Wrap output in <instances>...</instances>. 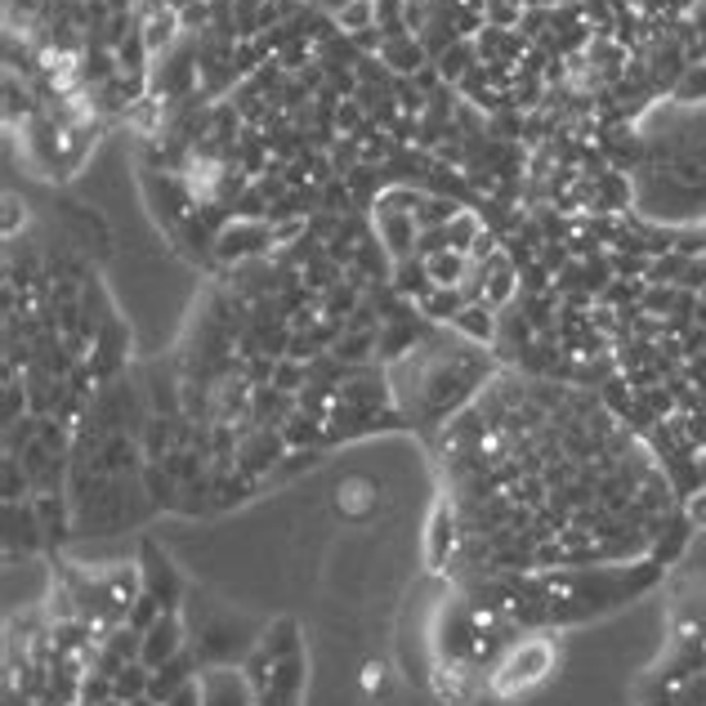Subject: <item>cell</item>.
Here are the masks:
<instances>
[{
    "instance_id": "6da1fadb",
    "label": "cell",
    "mask_w": 706,
    "mask_h": 706,
    "mask_svg": "<svg viewBox=\"0 0 706 706\" xmlns=\"http://www.w3.org/2000/svg\"><path fill=\"white\" fill-rule=\"evenodd\" d=\"M554 640H546V635H532V640H519L506 657H501V666L492 671V693L497 697H523V693H532L537 684H546V675L554 671Z\"/></svg>"
},
{
    "instance_id": "7a4b0ae2",
    "label": "cell",
    "mask_w": 706,
    "mask_h": 706,
    "mask_svg": "<svg viewBox=\"0 0 706 706\" xmlns=\"http://www.w3.org/2000/svg\"><path fill=\"white\" fill-rule=\"evenodd\" d=\"M273 251V228L264 219H224L215 238V260L219 264H251Z\"/></svg>"
},
{
    "instance_id": "3957f363",
    "label": "cell",
    "mask_w": 706,
    "mask_h": 706,
    "mask_svg": "<svg viewBox=\"0 0 706 706\" xmlns=\"http://www.w3.org/2000/svg\"><path fill=\"white\" fill-rule=\"evenodd\" d=\"M184 653V626H179V617L175 613H162L148 631H144V644H139V662L148 666V671H157V666H166V662H175Z\"/></svg>"
},
{
    "instance_id": "277c9868",
    "label": "cell",
    "mask_w": 706,
    "mask_h": 706,
    "mask_svg": "<svg viewBox=\"0 0 706 706\" xmlns=\"http://www.w3.org/2000/svg\"><path fill=\"white\" fill-rule=\"evenodd\" d=\"M451 331L465 335L469 344H497V335H501V313H497L492 304L475 300V304H465V309L451 318Z\"/></svg>"
},
{
    "instance_id": "5b68a950",
    "label": "cell",
    "mask_w": 706,
    "mask_h": 706,
    "mask_svg": "<svg viewBox=\"0 0 706 706\" xmlns=\"http://www.w3.org/2000/svg\"><path fill=\"white\" fill-rule=\"evenodd\" d=\"M201 702L206 706H256L251 684L238 671H210V675H201Z\"/></svg>"
},
{
    "instance_id": "8992f818",
    "label": "cell",
    "mask_w": 706,
    "mask_h": 706,
    "mask_svg": "<svg viewBox=\"0 0 706 706\" xmlns=\"http://www.w3.org/2000/svg\"><path fill=\"white\" fill-rule=\"evenodd\" d=\"M484 59H479V45H475V37H460V41H451L438 59H434V68H438V76H443V85H460L469 72H475Z\"/></svg>"
},
{
    "instance_id": "52a82bcc",
    "label": "cell",
    "mask_w": 706,
    "mask_h": 706,
    "mask_svg": "<svg viewBox=\"0 0 706 706\" xmlns=\"http://www.w3.org/2000/svg\"><path fill=\"white\" fill-rule=\"evenodd\" d=\"M381 63H385L394 76H416V72L429 68L434 59H429V50L421 45V37H394V41H385Z\"/></svg>"
},
{
    "instance_id": "ba28073f",
    "label": "cell",
    "mask_w": 706,
    "mask_h": 706,
    "mask_svg": "<svg viewBox=\"0 0 706 706\" xmlns=\"http://www.w3.org/2000/svg\"><path fill=\"white\" fill-rule=\"evenodd\" d=\"M434 688H438L443 702L465 706L469 697H475V688H479V675H469V666H465L460 657H451V662H443V666L434 671Z\"/></svg>"
},
{
    "instance_id": "9c48e42d",
    "label": "cell",
    "mask_w": 706,
    "mask_h": 706,
    "mask_svg": "<svg viewBox=\"0 0 706 706\" xmlns=\"http://www.w3.org/2000/svg\"><path fill=\"white\" fill-rule=\"evenodd\" d=\"M390 282H394V291H398L403 300H416V304H421V300L434 291V282H429V269H425V260H421V256H412V260H398Z\"/></svg>"
},
{
    "instance_id": "30bf717a",
    "label": "cell",
    "mask_w": 706,
    "mask_h": 706,
    "mask_svg": "<svg viewBox=\"0 0 706 706\" xmlns=\"http://www.w3.org/2000/svg\"><path fill=\"white\" fill-rule=\"evenodd\" d=\"M451 510L447 506H434V515H429V537H425V563L429 568H443L447 563V554H451Z\"/></svg>"
},
{
    "instance_id": "8fae6325",
    "label": "cell",
    "mask_w": 706,
    "mask_h": 706,
    "mask_svg": "<svg viewBox=\"0 0 706 706\" xmlns=\"http://www.w3.org/2000/svg\"><path fill=\"white\" fill-rule=\"evenodd\" d=\"M465 304H469L465 287H434V291H429V295H425L416 309H421L429 322H447V326H451V318H456Z\"/></svg>"
},
{
    "instance_id": "7c38bea8",
    "label": "cell",
    "mask_w": 706,
    "mask_h": 706,
    "mask_svg": "<svg viewBox=\"0 0 706 706\" xmlns=\"http://www.w3.org/2000/svg\"><path fill=\"white\" fill-rule=\"evenodd\" d=\"M188 671H193V666H188V657H184V653H179L175 662H166V666H157V671H153V684H148V697L166 706V702H170V697H175V693H179V688H184V684L193 679Z\"/></svg>"
},
{
    "instance_id": "4fadbf2b",
    "label": "cell",
    "mask_w": 706,
    "mask_h": 706,
    "mask_svg": "<svg viewBox=\"0 0 706 706\" xmlns=\"http://www.w3.org/2000/svg\"><path fill=\"white\" fill-rule=\"evenodd\" d=\"M37 116V94L28 85H19V72H6V126L14 131L19 122Z\"/></svg>"
},
{
    "instance_id": "5bb4252c",
    "label": "cell",
    "mask_w": 706,
    "mask_h": 706,
    "mask_svg": "<svg viewBox=\"0 0 706 706\" xmlns=\"http://www.w3.org/2000/svg\"><path fill=\"white\" fill-rule=\"evenodd\" d=\"M425 269H429V282H434V287H460V282L469 278V256H460V251H438V256L425 260Z\"/></svg>"
},
{
    "instance_id": "9a60e30c",
    "label": "cell",
    "mask_w": 706,
    "mask_h": 706,
    "mask_svg": "<svg viewBox=\"0 0 706 706\" xmlns=\"http://www.w3.org/2000/svg\"><path fill=\"white\" fill-rule=\"evenodd\" d=\"M484 228H488V224H484V215H479V210L460 206V210H456V219L447 224V247H451V251H460V256H469V247H475V238H479Z\"/></svg>"
},
{
    "instance_id": "2e32d148",
    "label": "cell",
    "mask_w": 706,
    "mask_h": 706,
    "mask_svg": "<svg viewBox=\"0 0 706 706\" xmlns=\"http://www.w3.org/2000/svg\"><path fill=\"white\" fill-rule=\"evenodd\" d=\"M148 684H153V671H148L144 662H126L122 671L112 675V697H122V702L148 697Z\"/></svg>"
},
{
    "instance_id": "e0dca14e",
    "label": "cell",
    "mask_w": 706,
    "mask_h": 706,
    "mask_svg": "<svg viewBox=\"0 0 706 706\" xmlns=\"http://www.w3.org/2000/svg\"><path fill=\"white\" fill-rule=\"evenodd\" d=\"M372 506H376V484L372 479H344L340 484V510L344 515L363 519V515H372Z\"/></svg>"
},
{
    "instance_id": "ac0fdd59",
    "label": "cell",
    "mask_w": 706,
    "mask_h": 706,
    "mask_svg": "<svg viewBox=\"0 0 706 706\" xmlns=\"http://www.w3.org/2000/svg\"><path fill=\"white\" fill-rule=\"evenodd\" d=\"M456 210H460V201H456V197L425 193V201H421V210H416V224H421V228H447V224L456 219Z\"/></svg>"
},
{
    "instance_id": "d6986e66",
    "label": "cell",
    "mask_w": 706,
    "mask_h": 706,
    "mask_svg": "<svg viewBox=\"0 0 706 706\" xmlns=\"http://www.w3.org/2000/svg\"><path fill=\"white\" fill-rule=\"evenodd\" d=\"M372 23H376V6H367V0H349V6L335 14V28H340L344 37L363 32V28H372Z\"/></svg>"
},
{
    "instance_id": "ffe728a7",
    "label": "cell",
    "mask_w": 706,
    "mask_h": 706,
    "mask_svg": "<svg viewBox=\"0 0 706 706\" xmlns=\"http://www.w3.org/2000/svg\"><path fill=\"white\" fill-rule=\"evenodd\" d=\"M403 10H407V0H381V6H376V28L385 32V41H394V37H412V32H407Z\"/></svg>"
},
{
    "instance_id": "44dd1931",
    "label": "cell",
    "mask_w": 706,
    "mask_h": 706,
    "mask_svg": "<svg viewBox=\"0 0 706 706\" xmlns=\"http://www.w3.org/2000/svg\"><path fill=\"white\" fill-rule=\"evenodd\" d=\"M269 228H273V251H291L295 242L309 238V215H300V219H278V224H269Z\"/></svg>"
},
{
    "instance_id": "7402d4cb",
    "label": "cell",
    "mask_w": 706,
    "mask_h": 706,
    "mask_svg": "<svg viewBox=\"0 0 706 706\" xmlns=\"http://www.w3.org/2000/svg\"><path fill=\"white\" fill-rule=\"evenodd\" d=\"M76 693H81V706H98V702H107V697H112V675L90 671V675L76 684Z\"/></svg>"
},
{
    "instance_id": "603a6c76",
    "label": "cell",
    "mask_w": 706,
    "mask_h": 706,
    "mask_svg": "<svg viewBox=\"0 0 706 706\" xmlns=\"http://www.w3.org/2000/svg\"><path fill=\"white\" fill-rule=\"evenodd\" d=\"M162 613H166V609H162V604H157L153 595H139V600L131 604V613H126V626H135V631L144 635V631H148V626H153V622H157Z\"/></svg>"
},
{
    "instance_id": "cb8c5ba5",
    "label": "cell",
    "mask_w": 706,
    "mask_h": 706,
    "mask_svg": "<svg viewBox=\"0 0 706 706\" xmlns=\"http://www.w3.org/2000/svg\"><path fill=\"white\" fill-rule=\"evenodd\" d=\"M28 224V206H23V197L19 193H6V238L14 242L19 238V228Z\"/></svg>"
},
{
    "instance_id": "d4e9b609",
    "label": "cell",
    "mask_w": 706,
    "mask_h": 706,
    "mask_svg": "<svg viewBox=\"0 0 706 706\" xmlns=\"http://www.w3.org/2000/svg\"><path fill=\"white\" fill-rule=\"evenodd\" d=\"M684 519H688V528L706 532V488H693V492H688V501H684Z\"/></svg>"
},
{
    "instance_id": "484cf974",
    "label": "cell",
    "mask_w": 706,
    "mask_h": 706,
    "mask_svg": "<svg viewBox=\"0 0 706 706\" xmlns=\"http://www.w3.org/2000/svg\"><path fill=\"white\" fill-rule=\"evenodd\" d=\"M166 706H206V702H201V679H188V684H184V688H179Z\"/></svg>"
},
{
    "instance_id": "4316f807",
    "label": "cell",
    "mask_w": 706,
    "mask_h": 706,
    "mask_svg": "<svg viewBox=\"0 0 706 706\" xmlns=\"http://www.w3.org/2000/svg\"><path fill=\"white\" fill-rule=\"evenodd\" d=\"M363 688H367V693H385V688H390V679H385V666H381V662H367V671H363Z\"/></svg>"
},
{
    "instance_id": "83f0119b",
    "label": "cell",
    "mask_w": 706,
    "mask_h": 706,
    "mask_svg": "<svg viewBox=\"0 0 706 706\" xmlns=\"http://www.w3.org/2000/svg\"><path fill=\"white\" fill-rule=\"evenodd\" d=\"M304 6H309V10H322V14H331V19H335V14L349 6V0H304Z\"/></svg>"
},
{
    "instance_id": "f1b7e54d",
    "label": "cell",
    "mask_w": 706,
    "mask_h": 706,
    "mask_svg": "<svg viewBox=\"0 0 706 706\" xmlns=\"http://www.w3.org/2000/svg\"><path fill=\"white\" fill-rule=\"evenodd\" d=\"M693 322L706 331V300H697V309H693Z\"/></svg>"
},
{
    "instance_id": "f546056e",
    "label": "cell",
    "mask_w": 706,
    "mask_h": 706,
    "mask_svg": "<svg viewBox=\"0 0 706 706\" xmlns=\"http://www.w3.org/2000/svg\"><path fill=\"white\" fill-rule=\"evenodd\" d=\"M126 706H162V702H153V697H135V702H126Z\"/></svg>"
},
{
    "instance_id": "4dcf8cb0",
    "label": "cell",
    "mask_w": 706,
    "mask_h": 706,
    "mask_svg": "<svg viewBox=\"0 0 706 706\" xmlns=\"http://www.w3.org/2000/svg\"><path fill=\"white\" fill-rule=\"evenodd\" d=\"M98 706H126V702H122V697H107V702H98Z\"/></svg>"
},
{
    "instance_id": "1f68e13d",
    "label": "cell",
    "mask_w": 706,
    "mask_h": 706,
    "mask_svg": "<svg viewBox=\"0 0 706 706\" xmlns=\"http://www.w3.org/2000/svg\"><path fill=\"white\" fill-rule=\"evenodd\" d=\"M367 6H381V0H367Z\"/></svg>"
}]
</instances>
